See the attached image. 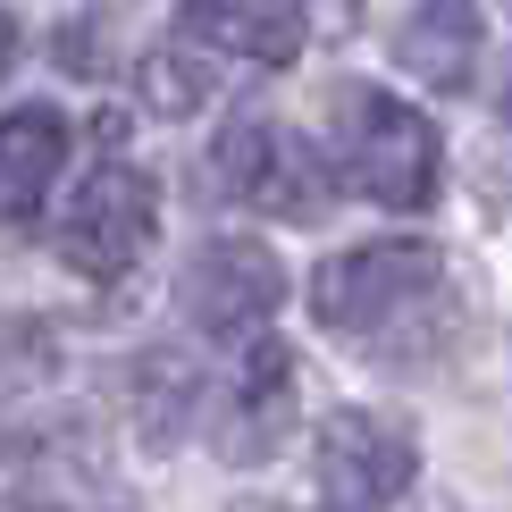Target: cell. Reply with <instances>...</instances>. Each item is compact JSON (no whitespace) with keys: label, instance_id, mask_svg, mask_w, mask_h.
I'll use <instances>...</instances> for the list:
<instances>
[{"label":"cell","instance_id":"1","mask_svg":"<svg viewBox=\"0 0 512 512\" xmlns=\"http://www.w3.org/2000/svg\"><path fill=\"white\" fill-rule=\"evenodd\" d=\"M437 286H445V252L429 236H378L311 269V319L328 336H387L395 319L437 303Z\"/></svg>","mask_w":512,"mask_h":512},{"label":"cell","instance_id":"8","mask_svg":"<svg viewBox=\"0 0 512 512\" xmlns=\"http://www.w3.org/2000/svg\"><path fill=\"white\" fill-rule=\"evenodd\" d=\"M479 0H412V17L395 26V68L429 93H462L479 68Z\"/></svg>","mask_w":512,"mask_h":512},{"label":"cell","instance_id":"5","mask_svg":"<svg viewBox=\"0 0 512 512\" xmlns=\"http://www.w3.org/2000/svg\"><path fill=\"white\" fill-rule=\"evenodd\" d=\"M412 479H420V437H412L403 412L345 403V412L319 420V487H328L336 512H378Z\"/></svg>","mask_w":512,"mask_h":512},{"label":"cell","instance_id":"11","mask_svg":"<svg viewBox=\"0 0 512 512\" xmlns=\"http://www.w3.org/2000/svg\"><path fill=\"white\" fill-rule=\"evenodd\" d=\"M126 412H135V437L152 445V454H168L185 429H194V412H202V370H194V353H177V345H152L135 361V387H126Z\"/></svg>","mask_w":512,"mask_h":512},{"label":"cell","instance_id":"14","mask_svg":"<svg viewBox=\"0 0 512 512\" xmlns=\"http://www.w3.org/2000/svg\"><path fill=\"white\" fill-rule=\"evenodd\" d=\"M303 9V42H345L361 34V0H294Z\"/></svg>","mask_w":512,"mask_h":512},{"label":"cell","instance_id":"9","mask_svg":"<svg viewBox=\"0 0 512 512\" xmlns=\"http://www.w3.org/2000/svg\"><path fill=\"white\" fill-rule=\"evenodd\" d=\"M177 34L210 42V51H236V59H261V68L303 59V9L294 0H185Z\"/></svg>","mask_w":512,"mask_h":512},{"label":"cell","instance_id":"13","mask_svg":"<svg viewBox=\"0 0 512 512\" xmlns=\"http://www.w3.org/2000/svg\"><path fill=\"white\" fill-rule=\"evenodd\" d=\"M51 59H59L68 76H84V84H101V76H110V42H101V26H93V17H59Z\"/></svg>","mask_w":512,"mask_h":512},{"label":"cell","instance_id":"4","mask_svg":"<svg viewBox=\"0 0 512 512\" xmlns=\"http://www.w3.org/2000/svg\"><path fill=\"white\" fill-rule=\"evenodd\" d=\"M210 185L227 202L269 210V219H319L328 210V160H319V143L269 126L261 110L227 118V135L210 143Z\"/></svg>","mask_w":512,"mask_h":512},{"label":"cell","instance_id":"6","mask_svg":"<svg viewBox=\"0 0 512 512\" xmlns=\"http://www.w3.org/2000/svg\"><path fill=\"white\" fill-rule=\"evenodd\" d=\"M185 311H194L202 336H261L277 303H286V261L261 236H210L194 261H185Z\"/></svg>","mask_w":512,"mask_h":512},{"label":"cell","instance_id":"2","mask_svg":"<svg viewBox=\"0 0 512 512\" xmlns=\"http://www.w3.org/2000/svg\"><path fill=\"white\" fill-rule=\"evenodd\" d=\"M336 126H345V177L353 194H370L378 210H429L437 202V126L395 93H370V84H345L336 93Z\"/></svg>","mask_w":512,"mask_h":512},{"label":"cell","instance_id":"7","mask_svg":"<svg viewBox=\"0 0 512 512\" xmlns=\"http://www.w3.org/2000/svg\"><path fill=\"white\" fill-rule=\"evenodd\" d=\"M286 437H294V353L277 345V336H261V345L244 353L236 403H227V420H219V462L252 471V462H269Z\"/></svg>","mask_w":512,"mask_h":512},{"label":"cell","instance_id":"10","mask_svg":"<svg viewBox=\"0 0 512 512\" xmlns=\"http://www.w3.org/2000/svg\"><path fill=\"white\" fill-rule=\"evenodd\" d=\"M59 168H68V118L51 101H26L0 118V227H26L59 185Z\"/></svg>","mask_w":512,"mask_h":512},{"label":"cell","instance_id":"15","mask_svg":"<svg viewBox=\"0 0 512 512\" xmlns=\"http://www.w3.org/2000/svg\"><path fill=\"white\" fill-rule=\"evenodd\" d=\"M17 51H26V34H17V17H9V9H0V76H9V68H17Z\"/></svg>","mask_w":512,"mask_h":512},{"label":"cell","instance_id":"3","mask_svg":"<svg viewBox=\"0 0 512 512\" xmlns=\"http://www.w3.org/2000/svg\"><path fill=\"white\" fill-rule=\"evenodd\" d=\"M160 236V185H152V168H135V160H101L93 177L76 185V202L59 210V261H68L76 277H93V286H118L126 269L152 252Z\"/></svg>","mask_w":512,"mask_h":512},{"label":"cell","instance_id":"12","mask_svg":"<svg viewBox=\"0 0 512 512\" xmlns=\"http://www.w3.org/2000/svg\"><path fill=\"white\" fill-rule=\"evenodd\" d=\"M210 93H219V76H210V59H194L185 42H160V51L135 59V101L152 118H194Z\"/></svg>","mask_w":512,"mask_h":512},{"label":"cell","instance_id":"16","mask_svg":"<svg viewBox=\"0 0 512 512\" xmlns=\"http://www.w3.org/2000/svg\"><path fill=\"white\" fill-rule=\"evenodd\" d=\"M504 126H512V84H504Z\"/></svg>","mask_w":512,"mask_h":512}]
</instances>
